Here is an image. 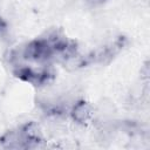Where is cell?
Instances as JSON below:
<instances>
[{"label":"cell","instance_id":"3957f363","mask_svg":"<svg viewBox=\"0 0 150 150\" xmlns=\"http://www.w3.org/2000/svg\"><path fill=\"white\" fill-rule=\"evenodd\" d=\"M6 32H7V25L4 21V19L0 16V36H2Z\"/></svg>","mask_w":150,"mask_h":150},{"label":"cell","instance_id":"277c9868","mask_svg":"<svg viewBox=\"0 0 150 150\" xmlns=\"http://www.w3.org/2000/svg\"><path fill=\"white\" fill-rule=\"evenodd\" d=\"M141 73L143 74L142 76H143L144 79H148V77H149V66H148V63H145V64L143 66V68L141 69Z\"/></svg>","mask_w":150,"mask_h":150},{"label":"cell","instance_id":"6da1fadb","mask_svg":"<svg viewBox=\"0 0 150 150\" xmlns=\"http://www.w3.org/2000/svg\"><path fill=\"white\" fill-rule=\"evenodd\" d=\"M71 120L77 124H84L89 122L94 116V108L86 101H76L69 111Z\"/></svg>","mask_w":150,"mask_h":150},{"label":"cell","instance_id":"7a4b0ae2","mask_svg":"<svg viewBox=\"0 0 150 150\" xmlns=\"http://www.w3.org/2000/svg\"><path fill=\"white\" fill-rule=\"evenodd\" d=\"M0 144L5 149H27L26 141L20 129L6 131L0 138Z\"/></svg>","mask_w":150,"mask_h":150}]
</instances>
